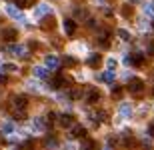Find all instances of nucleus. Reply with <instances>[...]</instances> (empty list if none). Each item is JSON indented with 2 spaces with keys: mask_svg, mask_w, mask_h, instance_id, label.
<instances>
[{
  "mask_svg": "<svg viewBox=\"0 0 154 150\" xmlns=\"http://www.w3.org/2000/svg\"><path fill=\"white\" fill-rule=\"evenodd\" d=\"M44 146H58V142L54 138H46L44 140Z\"/></svg>",
  "mask_w": 154,
  "mask_h": 150,
  "instance_id": "28",
  "label": "nucleus"
},
{
  "mask_svg": "<svg viewBox=\"0 0 154 150\" xmlns=\"http://www.w3.org/2000/svg\"><path fill=\"white\" fill-rule=\"evenodd\" d=\"M44 64H46V66H48L50 70H56L58 66H60V60H58L56 56H52V54H50V56H46V58H44Z\"/></svg>",
  "mask_w": 154,
  "mask_h": 150,
  "instance_id": "8",
  "label": "nucleus"
},
{
  "mask_svg": "<svg viewBox=\"0 0 154 150\" xmlns=\"http://www.w3.org/2000/svg\"><path fill=\"white\" fill-rule=\"evenodd\" d=\"M132 114V108H130V104H122V106H120V116H122V118H128V116Z\"/></svg>",
  "mask_w": 154,
  "mask_h": 150,
  "instance_id": "17",
  "label": "nucleus"
},
{
  "mask_svg": "<svg viewBox=\"0 0 154 150\" xmlns=\"http://www.w3.org/2000/svg\"><path fill=\"white\" fill-rule=\"evenodd\" d=\"M148 50H150V56H154V42H150V44H148Z\"/></svg>",
  "mask_w": 154,
  "mask_h": 150,
  "instance_id": "34",
  "label": "nucleus"
},
{
  "mask_svg": "<svg viewBox=\"0 0 154 150\" xmlns=\"http://www.w3.org/2000/svg\"><path fill=\"white\" fill-rule=\"evenodd\" d=\"M146 12H148V14H152V16H154V4H148V6H146Z\"/></svg>",
  "mask_w": 154,
  "mask_h": 150,
  "instance_id": "31",
  "label": "nucleus"
},
{
  "mask_svg": "<svg viewBox=\"0 0 154 150\" xmlns=\"http://www.w3.org/2000/svg\"><path fill=\"white\" fill-rule=\"evenodd\" d=\"M40 28L42 30H54L56 28V18L50 14H46V16H42V20H40Z\"/></svg>",
  "mask_w": 154,
  "mask_h": 150,
  "instance_id": "3",
  "label": "nucleus"
},
{
  "mask_svg": "<svg viewBox=\"0 0 154 150\" xmlns=\"http://www.w3.org/2000/svg\"><path fill=\"white\" fill-rule=\"evenodd\" d=\"M2 70H4V72H14V70H18V68L14 64H2Z\"/></svg>",
  "mask_w": 154,
  "mask_h": 150,
  "instance_id": "26",
  "label": "nucleus"
},
{
  "mask_svg": "<svg viewBox=\"0 0 154 150\" xmlns=\"http://www.w3.org/2000/svg\"><path fill=\"white\" fill-rule=\"evenodd\" d=\"M118 36L122 38V40H130V34H128L124 28H120V30H118Z\"/></svg>",
  "mask_w": 154,
  "mask_h": 150,
  "instance_id": "24",
  "label": "nucleus"
},
{
  "mask_svg": "<svg viewBox=\"0 0 154 150\" xmlns=\"http://www.w3.org/2000/svg\"><path fill=\"white\" fill-rule=\"evenodd\" d=\"M144 80L142 78H130V82H128V90H130V94L134 96V98H142L144 96Z\"/></svg>",
  "mask_w": 154,
  "mask_h": 150,
  "instance_id": "1",
  "label": "nucleus"
},
{
  "mask_svg": "<svg viewBox=\"0 0 154 150\" xmlns=\"http://www.w3.org/2000/svg\"><path fill=\"white\" fill-rule=\"evenodd\" d=\"M98 100H100V92H98V90H94V88H92L90 92H88V102H90V104H96Z\"/></svg>",
  "mask_w": 154,
  "mask_h": 150,
  "instance_id": "15",
  "label": "nucleus"
},
{
  "mask_svg": "<svg viewBox=\"0 0 154 150\" xmlns=\"http://www.w3.org/2000/svg\"><path fill=\"white\" fill-rule=\"evenodd\" d=\"M64 32H66L68 36H72L76 32V22L72 20V18H66V20H64Z\"/></svg>",
  "mask_w": 154,
  "mask_h": 150,
  "instance_id": "7",
  "label": "nucleus"
},
{
  "mask_svg": "<svg viewBox=\"0 0 154 150\" xmlns=\"http://www.w3.org/2000/svg\"><path fill=\"white\" fill-rule=\"evenodd\" d=\"M46 122H48V124H54V122H56V114H54V112H48V114H46Z\"/></svg>",
  "mask_w": 154,
  "mask_h": 150,
  "instance_id": "25",
  "label": "nucleus"
},
{
  "mask_svg": "<svg viewBox=\"0 0 154 150\" xmlns=\"http://www.w3.org/2000/svg\"><path fill=\"white\" fill-rule=\"evenodd\" d=\"M132 12H134V8H132L130 4H124L122 8H120V14H122L124 18H130V16H132Z\"/></svg>",
  "mask_w": 154,
  "mask_h": 150,
  "instance_id": "18",
  "label": "nucleus"
},
{
  "mask_svg": "<svg viewBox=\"0 0 154 150\" xmlns=\"http://www.w3.org/2000/svg\"><path fill=\"white\" fill-rule=\"evenodd\" d=\"M130 2H132V4H136V2H140V0H130Z\"/></svg>",
  "mask_w": 154,
  "mask_h": 150,
  "instance_id": "36",
  "label": "nucleus"
},
{
  "mask_svg": "<svg viewBox=\"0 0 154 150\" xmlns=\"http://www.w3.org/2000/svg\"><path fill=\"white\" fill-rule=\"evenodd\" d=\"M58 122H60V126H70V124L74 122V116H72V114H62Z\"/></svg>",
  "mask_w": 154,
  "mask_h": 150,
  "instance_id": "14",
  "label": "nucleus"
},
{
  "mask_svg": "<svg viewBox=\"0 0 154 150\" xmlns=\"http://www.w3.org/2000/svg\"><path fill=\"white\" fill-rule=\"evenodd\" d=\"M6 82H8V76L0 72V84H6Z\"/></svg>",
  "mask_w": 154,
  "mask_h": 150,
  "instance_id": "30",
  "label": "nucleus"
},
{
  "mask_svg": "<svg viewBox=\"0 0 154 150\" xmlns=\"http://www.w3.org/2000/svg\"><path fill=\"white\" fill-rule=\"evenodd\" d=\"M46 68H48V66H46ZM46 68H44V66H36V68H34V76H38V78H48L50 72H48Z\"/></svg>",
  "mask_w": 154,
  "mask_h": 150,
  "instance_id": "13",
  "label": "nucleus"
},
{
  "mask_svg": "<svg viewBox=\"0 0 154 150\" xmlns=\"http://www.w3.org/2000/svg\"><path fill=\"white\" fill-rule=\"evenodd\" d=\"M12 106H14L16 110H24L26 106H28V98H26L24 94H18V96L12 98Z\"/></svg>",
  "mask_w": 154,
  "mask_h": 150,
  "instance_id": "4",
  "label": "nucleus"
},
{
  "mask_svg": "<svg viewBox=\"0 0 154 150\" xmlns=\"http://www.w3.org/2000/svg\"><path fill=\"white\" fill-rule=\"evenodd\" d=\"M120 96H122V88H120V86L112 88V98H120Z\"/></svg>",
  "mask_w": 154,
  "mask_h": 150,
  "instance_id": "27",
  "label": "nucleus"
},
{
  "mask_svg": "<svg viewBox=\"0 0 154 150\" xmlns=\"http://www.w3.org/2000/svg\"><path fill=\"white\" fill-rule=\"evenodd\" d=\"M14 2H16L18 8H28V6L34 4V0H14Z\"/></svg>",
  "mask_w": 154,
  "mask_h": 150,
  "instance_id": "20",
  "label": "nucleus"
},
{
  "mask_svg": "<svg viewBox=\"0 0 154 150\" xmlns=\"http://www.w3.org/2000/svg\"><path fill=\"white\" fill-rule=\"evenodd\" d=\"M70 136H72V138H84V136H86V128L74 126V128H72V132H70Z\"/></svg>",
  "mask_w": 154,
  "mask_h": 150,
  "instance_id": "11",
  "label": "nucleus"
},
{
  "mask_svg": "<svg viewBox=\"0 0 154 150\" xmlns=\"http://www.w3.org/2000/svg\"><path fill=\"white\" fill-rule=\"evenodd\" d=\"M124 64H132V66H142L144 64V56L142 54H130V56H126L124 58Z\"/></svg>",
  "mask_w": 154,
  "mask_h": 150,
  "instance_id": "6",
  "label": "nucleus"
},
{
  "mask_svg": "<svg viewBox=\"0 0 154 150\" xmlns=\"http://www.w3.org/2000/svg\"><path fill=\"white\" fill-rule=\"evenodd\" d=\"M108 68H116V60H114V58H110V60H108Z\"/></svg>",
  "mask_w": 154,
  "mask_h": 150,
  "instance_id": "32",
  "label": "nucleus"
},
{
  "mask_svg": "<svg viewBox=\"0 0 154 150\" xmlns=\"http://www.w3.org/2000/svg\"><path fill=\"white\" fill-rule=\"evenodd\" d=\"M102 64V56L100 54H90V58H88V66L90 68H98Z\"/></svg>",
  "mask_w": 154,
  "mask_h": 150,
  "instance_id": "9",
  "label": "nucleus"
},
{
  "mask_svg": "<svg viewBox=\"0 0 154 150\" xmlns=\"http://www.w3.org/2000/svg\"><path fill=\"white\" fill-rule=\"evenodd\" d=\"M62 64L66 66V68H74V66H78V60H76V58H72V56H66L62 60Z\"/></svg>",
  "mask_w": 154,
  "mask_h": 150,
  "instance_id": "16",
  "label": "nucleus"
},
{
  "mask_svg": "<svg viewBox=\"0 0 154 150\" xmlns=\"http://www.w3.org/2000/svg\"><path fill=\"white\" fill-rule=\"evenodd\" d=\"M12 130H14V126H12V122H4V124H2V132L10 134Z\"/></svg>",
  "mask_w": 154,
  "mask_h": 150,
  "instance_id": "23",
  "label": "nucleus"
},
{
  "mask_svg": "<svg viewBox=\"0 0 154 150\" xmlns=\"http://www.w3.org/2000/svg\"><path fill=\"white\" fill-rule=\"evenodd\" d=\"M6 10H8V14H10L12 18H20V20H24L22 14H20V10L16 8V4H8V6H6Z\"/></svg>",
  "mask_w": 154,
  "mask_h": 150,
  "instance_id": "10",
  "label": "nucleus"
},
{
  "mask_svg": "<svg viewBox=\"0 0 154 150\" xmlns=\"http://www.w3.org/2000/svg\"><path fill=\"white\" fill-rule=\"evenodd\" d=\"M34 128H36V130H44V128H46L44 120H42V118H34Z\"/></svg>",
  "mask_w": 154,
  "mask_h": 150,
  "instance_id": "22",
  "label": "nucleus"
},
{
  "mask_svg": "<svg viewBox=\"0 0 154 150\" xmlns=\"http://www.w3.org/2000/svg\"><path fill=\"white\" fill-rule=\"evenodd\" d=\"M46 14H50V6L48 4H40L34 10V16H46Z\"/></svg>",
  "mask_w": 154,
  "mask_h": 150,
  "instance_id": "12",
  "label": "nucleus"
},
{
  "mask_svg": "<svg viewBox=\"0 0 154 150\" xmlns=\"http://www.w3.org/2000/svg\"><path fill=\"white\" fill-rule=\"evenodd\" d=\"M0 38H2L4 42H14L18 38V32L14 28H4L2 32H0Z\"/></svg>",
  "mask_w": 154,
  "mask_h": 150,
  "instance_id": "5",
  "label": "nucleus"
},
{
  "mask_svg": "<svg viewBox=\"0 0 154 150\" xmlns=\"http://www.w3.org/2000/svg\"><path fill=\"white\" fill-rule=\"evenodd\" d=\"M148 132H150V136L154 138V124H150V128H148Z\"/></svg>",
  "mask_w": 154,
  "mask_h": 150,
  "instance_id": "35",
  "label": "nucleus"
},
{
  "mask_svg": "<svg viewBox=\"0 0 154 150\" xmlns=\"http://www.w3.org/2000/svg\"><path fill=\"white\" fill-rule=\"evenodd\" d=\"M114 78H116L114 70H108V72H104V74H102V80L104 82H114Z\"/></svg>",
  "mask_w": 154,
  "mask_h": 150,
  "instance_id": "19",
  "label": "nucleus"
},
{
  "mask_svg": "<svg viewBox=\"0 0 154 150\" xmlns=\"http://www.w3.org/2000/svg\"><path fill=\"white\" fill-rule=\"evenodd\" d=\"M152 26H154V22H152Z\"/></svg>",
  "mask_w": 154,
  "mask_h": 150,
  "instance_id": "37",
  "label": "nucleus"
},
{
  "mask_svg": "<svg viewBox=\"0 0 154 150\" xmlns=\"http://www.w3.org/2000/svg\"><path fill=\"white\" fill-rule=\"evenodd\" d=\"M80 96H82L80 90H72V92H70V98H80Z\"/></svg>",
  "mask_w": 154,
  "mask_h": 150,
  "instance_id": "29",
  "label": "nucleus"
},
{
  "mask_svg": "<svg viewBox=\"0 0 154 150\" xmlns=\"http://www.w3.org/2000/svg\"><path fill=\"white\" fill-rule=\"evenodd\" d=\"M94 120L96 122H108V114L106 112H98V114H94Z\"/></svg>",
  "mask_w": 154,
  "mask_h": 150,
  "instance_id": "21",
  "label": "nucleus"
},
{
  "mask_svg": "<svg viewBox=\"0 0 154 150\" xmlns=\"http://www.w3.org/2000/svg\"><path fill=\"white\" fill-rule=\"evenodd\" d=\"M82 146H86V148H92V146H94V142H90V140H86V142H82Z\"/></svg>",
  "mask_w": 154,
  "mask_h": 150,
  "instance_id": "33",
  "label": "nucleus"
},
{
  "mask_svg": "<svg viewBox=\"0 0 154 150\" xmlns=\"http://www.w3.org/2000/svg\"><path fill=\"white\" fill-rule=\"evenodd\" d=\"M2 50L4 52H10L12 56H20V58H28V54H26V50H24V46H20V44H6V46H2Z\"/></svg>",
  "mask_w": 154,
  "mask_h": 150,
  "instance_id": "2",
  "label": "nucleus"
}]
</instances>
